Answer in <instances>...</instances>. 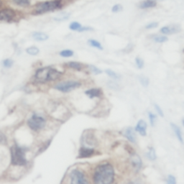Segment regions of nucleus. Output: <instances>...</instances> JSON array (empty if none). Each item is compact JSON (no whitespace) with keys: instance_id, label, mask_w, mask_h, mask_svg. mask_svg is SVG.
Instances as JSON below:
<instances>
[{"instance_id":"obj_20","label":"nucleus","mask_w":184,"mask_h":184,"mask_svg":"<svg viewBox=\"0 0 184 184\" xmlns=\"http://www.w3.org/2000/svg\"><path fill=\"white\" fill-rule=\"evenodd\" d=\"M26 52L27 53H28L29 55H37L40 52V50L39 48H37V47L35 46H32V47H29L26 49Z\"/></svg>"},{"instance_id":"obj_7","label":"nucleus","mask_w":184,"mask_h":184,"mask_svg":"<svg viewBox=\"0 0 184 184\" xmlns=\"http://www.w3.org/2000/svg\"><path fill=\"white\" fill-rule=\"evenodd\" d=\"M71 183L72 184H86L89 183L87 178L82 172L77 169H74L70 173Z\"/></svg>"},{"instance_id":"obj_10","label":"nucleus","mask_w":184,"mask_h":184,"mask_svg":"<svg viewBox=\"0 0 184 184\" xmlns=\"http://www.w3.org/2000/svg\"><path fill=\"white\" fill-rule=\"evenodd\" d=\"M147 125L146 122L142 120H140L137 123L135 130L137 132L142 136H146L147 135Z\"/></svg>"},{"instance_id":"obj_27","label":"nucleus","mask_w":184,"mask_h":184,"mask_svg":"<svg viewBox=\"0 0 184 184\" xmlns=\"http://www.w3.org/2000/svg\"><path fill=\"white\" fill-rule=\"evenodd\" d=\"M81 25L78 22H72L69 25L70 30L73 31H78L81 28Z\"/></svg>"},{"instance_id":"obj_35","label":"nucleus","mask_w":184,"mask_h":184,"mask_svg":"<svg viewBox=\"0 0 184 184\" xmlns=\"http://www.w3.org/2000/svg\"><path fill=\"white\" fill-rule=\"evenodd\" d=\"M154 107H155V110L157 111L158 114L160 116L163 117H164V113H163V112L162 109H161L160 107L159 106L157 105V104H155Z\"/></svg>"},{"instance_id":"obj_14","label":"nucleus","mask_w":184,"mask_h":184,"mask_svg":"<svg viewBox=\"0 0 184 184\" xmlns=\"http://www.w3.org/2000/svg\"><path fill=\"white\" fill-rule=\"evenodd\" d=\"M85 94L87 95L90 99H94L95 98V97H100L101 96H102V92L100 89H96V88H94V89H91L86 91Z\"/></svg>"},{"instance_id":"obj_5","label":"nucleus","mask_w":184,"mask_h":184,"mask_svg":"<svg viewBox=\"0 0 184 184\" xmlns=\"http://www.w3.org/2000/svg\"><path fill=\"white\" fill-rule=\"evenodd\" d=\"M81 86V83L77 81H63V82H60L54 86V89L59 92L63 93H68L77 89Z\"/></svg>"},{"instance_id":"obj_38","label":"nucleus","mask_w":184,"mask_h":184,"mask_svg":"<svg viewBox=\"0 0 184 184\" xmlns=\"http://www.w3.org/2000/svg\"><path fill=\"white\" fill-rule=\"evenodd\" d=\"M158 26V22H151V23H149L148 25L145 26L146 29H152V28H155Z\"/></svg>"},{"instance_id":"obj_3","label":"nucleus","mask_w":184,"mask_h":184,"mask_svg":"<svg viewBox=\"0 0 184 184\" xmlns=\"http://www.w3.org/2000/svg\"><path fill=\"white\" fill-rule=\"evenodd\" d=\"M11 161L12 165L23 166L27 163L25 157V150L17 145L11 147Z\"/></svg>"},{"instance_id":"obj_1","label":"nucleus","mask_w":184,"mask_h":184,"mask_svg":"<svg viewBox=\"0 0 184 184\" xmlns=\"http://www.w3.org/2000/svg\"><path fill=\"white\" fill-rule=\"evenodd\" d=\"M115 170L110 164L97 166L94 173V182L97 184H110L114 182Z\"/></svg>"},{"instance_id":"obj_39","label":"nucleus","mask_w":184,"mask_h":184,"mask_svg":"<svg viewBox=\"0 0 184 184\" xmlns=\"http://www.w3.org/2000/svg\"><path fill=\"white\" fill-rule=\"evenodd\" d=\"M93 30V29L92 27H82L81 26V28L78 30V32H85V31H92Z\"/></svg>"},{"instance_id":"obj_30","label":"nucleus","mask_w":184,"mask_h":184,"mask_svg":"<svg viewBox=\"0 0 184 184\" xmlns=\"http://www.w3.org/2000/svg\"><path fill=\"white\" fill-rule=\"evenodd\" d=\"M89 68L92 71V72L93 74H94L95 75H99L102 73V71L101 69H99V68H97V66H93V65H89Z\"/></svg>"},{"instance_id":"obj_28","label":"nucleus","mask_w":184,"mask_h":184,"mask_svg":"<svg viewBox=\"0 0 184 184\" xmlns=\"http://www.w3.org/2000/svg\"><path fill=\"white\" fill-rule=\"evenodd\" d=\"M139 79H140V82L141 83L142 85L144 86V87H147L150 83L149 79H148L147 77L142 76H140V77L139 78Z\"/></svg>"},{"instance_id":"obj_4","label":"nucleus","mask_w":184,"mask_h":184,"mask_svg":"<svg viewBox=\"0 0 184 184\" xmlns=\"http://www.w3.org/2000/svg\"><path fill=\"white\" fill-rule=\"evenodd\" d=\"M61 6V0H51L39 3L34 9V14H40L55 10Z\"/></svg>"},{"instance_id":"obj_8","label":"nucleus","mask_w":184,"mask_h":184,"mask_svg":"<svg viewBox=\"0 0 184 184\" xmlns=\"http://www.w3.org/2000/svg\"><path fill=\"white\" fill-rule=\"evenodd\" d=\"M130 163H131L132 167L134 171L137 173L142 168V160L138 155H137L135 152H132L131 154V157H130Z\"/></svg>"},{"instance_id":"obj_6","label":"nucleus","mask_w":184,"mask_h":184,"mask_svg":"<svg viewBox=\"0 0 184 184\" xmlns=\"http://www.w3.org/2000/svg\"><path fill=\"white\" fill-rule=\"evenodd\" d=\"M27 125L31 130L34 131H38L45 127L46 125V120L43 117L33 115L27 121Z\"/></svg>"},{"instance_id":"obj_26","label":"nucleus","mask_w":184,"mask_h":184,"mask_svg":"<svg viewBox=\"0 0 184 184\" xmlns=\"http://www.w3.org/2000/svg\"><path fill=\"white\" fill-rule=\"evenodd\" d=\"M153 40L155 42H156V43H163L167 41L168 37L166 36H164V35H157V36L154 37Z\"/></svg>"},{"instance_id":"obj_13","label":"nucleus","mask_w":184,"mask_h":184,"mask_svg":"<svg viewBox=\"0 0 184 184\" xmlns=\"http://www.w3.org/2000/svg\"><path fill=\"white\" fill-rule=\"evenodd\" d=\"M180 28L178 27V25H170V26H165V27H163L160 29V32L163 34H165V35H170V34H174L177 33L180 31Z\"/></svg>"},{"instance_id":"obj_29","label":"nucleus","mask_w":184,"mask_h":184,"mask_svg":"<svg viewBox=\"0 0 184 184\" xmlns=\"http://www.w3.org/2000/svg\"><path fill=\"white\" fill-rule=\"evenodd\" d=\"M135 63H136V66L139 69H142L143 67H144V61L141 58H139V57H137L135 58Z\"/></svg>"},{"instance_id":"obj_16","label":"nucleus","mask_w":184,"mask_h":184,"mask_svg":"<svg viewBox=\"0 0 184 184\" xmlns=\"http://www.w3.org/2000/svg\"><path fill=\"white\" fill-rule=\"evenodd\" d=\"M32 37L37 41H45L49 38V36L44 32H35L32 33Z\"/></svg>"},{"instance_id":"obj_31","label":"nucleus","mask_w":184,"mask_h":184,"mask_svg":"<svg viewBox=\"0 0 184 184\" xmlns=\"http://www.w3.org/2000/svg\"><path fill=\"white\" fill-rule=\"evenodd\" d=\"M68 17H69V14L64 13V14H61L60 15L55 17L54 19L55 21H64L68 19Z\"/></svg>"},{"instance_id":"obj_2","label":"nucleus","mask_w":184,"mask_h":184,"mask_svg":"<svg viewBox=\"0 0 184 184\" xmlns=\"http://www.w3.org/2000/svg\"><path fill=\"white\" fill-rule=\"evenodd\" d=\"M63 73L55 68L51 67H44L39 68L35 74V81L40 84H45L48 81L58 79Z\"/></svg>"},{"instance_id":"obj_34","label":"nucleus","mask_w":184,"mask_h":184,"mask_svg":"<svg viewBox=\"0 0 184 184\" xmlns=\"http://www.w3.org/2000/svg\"><path fill=\"white\" fill-rule=\"evenodd\" d=\"M167 183L168 184H175L176 183V180L175 178L172 175H169L167 178Z\"/></svg>"},{"instance_id":"obj_17","label":"nucleus","mask_w":184,"mask_h":184,"mask_svg":"<svg viewBox=\"0 0 184 184\" xmlns=\"http://www.w3.org/2000/svg\"><path fill=\"white\" fill-rule=\"evenodd\" d=\"M157 4L155 0H145V1H143L140 4L139 7L141 9H147V8H152L155 7Z\"/></svg>"},{"instance_id":"obj_22","label":"nucleus","mask_w":184,"mask_h":184,"mask_svg":"<svg viewBox=\"0 0 184 184\" xmlns=\"http://www.w3.org/2000/svg\"><path fill=\"white\" fill-rule=\"evenodd\" d=\"M105 73L107 74V75H108L110 78L112 79H115V80H118L120 79V76L119 74H117V73H115V71H112L111 69H107L105 71Z\"/></svg>"},{"instance_id":"obj_19","label":"nucleus","mask_w":184,"mask_h":184,"mask_svg":"<svg viewBox=\"0 0 184 184\" xmlns=\"http://www.w3.org/2000/svg\"><path fill=\"white\" fill-rule=\"evenodd\" d=\"M88 43L93 48H97L99 50H103V47H102V44L99 43V41H97V40H94V39H90V40H88Z\"/></svg>"},{"instance_id":"obj_21","label":"nucleus","mask_w":184,"mask_h":184,"mask_svg":"<svg viewBox=\"0 0 184 184\" xmlns=\"http://www.w3.org/2000/svg\"><path fill=\"white\" fill-rule=\"evenodd\" d=\"M147 158L150 160L153 161L155 160L156 159V153H155V149L153 147H150L148 150V152H147Z\"/></svg>"},{"instance_id":"obj_25","label":"nucleus","mask_w":184,"mask_h":184,"mask_svg":"<svg viewBox=\"0 0 184 184\" xmlns=\"http://www.w3.org/2000/svg\"><path fill=\"white\" fill-rule=\"evenodd\" d=\"M148 117H149L150 125L152 127H154L155 125L156 121H157V115L152 113V112H148Z\"/></svg>"},{"instance_id":"obj_37","label":"nucleus","mask_w":184,"mask_h":184,"mask_svg":"<svg viewBox=\"0 0 184 184\" xmlns=\"http://www.w3.org/2000/svg\"><path fill=\"white\" fill-rule=\"evenodd\" d=\"M108 86H109V87L111 88V89H115V90H117V87H118L119 86L118 84H117V83H115V81H110V82H109Z\"/></svg>"},{"instance_id":"obj_24","label":"nucleus","mask_w":184,"mask_h":184,"mask_svg":"<svg viewBox=\"0 0 184 184\" xmlns=\"http://www.w3.org/2000/svg\"><path fill=\"white\" fill-rule=\"evenodd\" d=\"M13 2L17 5L20 6H27L30 4V0H12Z\"/></svg>"},{"instance_id":"obj_32","label":"nucleus","mask_w":184,"mask_h":184,"mask_svg":"<svg viewBox=\"0 0 184 184\" xmlns=\"http://www.w3.org/2000/svg\"><path fill=\"white\" fill-rule=\"evenodd\" d=\"M13 64H14V61L12 59H9V58H7V59L3 61V66L6 68H11L13 66Z\"/></svg>"},{"instance_id":"obj_23","label":"nucleus","mask_w":184,"mask_h":184,"mask_svg":"<svg viewBox=\"0 0 184 184\" xmlns=\"http://www.w3.org/2000/svg\"><path fill=\"white\" fill-rule=\"evenodd\" d=\"M59 55L63 58H69L74 55V51L71 50H63L59 53Z\"/></svg>"},{"instance_id":"obj_36","label":"nucleus","mask_w":184,"mask_h":184,"mask_svg":"<svg viewBox=\"0 0 184 184\" xmlns=\"http://www.w3.org/2000/svg\"><path fill=\"white\" fill-rule=\"evenodd\" d=\"M0 143L2 145L6 144V137L1 132H0Z\"/></svg>"},{"instance_id":"obj_9","label":"nucleus","mask_w":184,"mask_h":184,"mask_svg":"<svg viewBox=\"0 0 184 184\" xmlns=\"http://www.w3.org/2000/svg\"><path fill=\"white\" fill-rule=\"evenodd\" d=\"M15 16V12L10 9H4L0 11V20L9 21L12 20Z\"/></svg>"},{"instance_id":"obj_33","label":"nucleus","mask_w":184,"mask_h":184,"mask_svg":"<svg viewBox=\"0 0 184 184\" xmlns=\"http://www.w3.org/2000/svg\"><path fill=\"white\" fill-rule=\"evenodd\" d=\"M122 6L121 4H115L113 6V7L112 8V11L113 12H119L120 11L122 10Z\"/></svg>"},{"instance_id":"obj_18","label":"nucleus","mask_w":184,"mask_h":184,"mask_svg":"<svg viewBox=\"0 0 184 184\" xmlns=\"http://www.w3.org/2000/svg\"><path fill=\"white\" fill-rule=\"evenodd\" d=\"M67 66L68 67L73 68V69L76 70V71H81L82 70L83 66L82 63H79V62H75V61H71L67 63Z\"/></svg>"},{"instance_id":"obj_40","label":"nucleus","mask_w":184,"mask_h":184,"mask_svg":"<svg viewBox=\"0 0 184 184\" xmlns=\"http://www.w3.org/2000/svg\"><path fill=\"white\" fill-rule=\"evenodd\" d=\"M1 0H0V6H1Z\"/></svg>"},{"instance_id":"obj_11","label":"nucleus","mask_w":184,"mask_h":184,"mask_svg":"<svg viewBox=\"0 0 184 184\" xmlns=\"http://www.w3.org/2000/svg\"><path fill=\"white\" fill-rule=\"evenodd\" d=\"M124 136L132 143H137V136L135 130L131 127L127 128L124 132Z\"/></svg>"},{"instance_id":"obj_15","label":"nucleus","mask_w":184,"mask_h":184,"mask_svg":"<svg viewBox=\"0 0 184 184\" xmlns=\"http://www.w3.org/2000/svg\"><path fill=\"white\" fill-rule=\"evenodd\" d=\"M170 127H171L172 130H173V132H174V133H175V136H176L177 139L180 142L181 144H183V135H182V132H181V130H180V127H179L178 125H176L175 124L172 123V122L170 123Z\"/></svg>"},{"instance_id":"obj_12","label":"nucleus","mask_w":184,"mask_h":184,"mask_svg":"<svg viewBox=\"0 0 184 184\" xmlns=\"http://www.w3.org/2000/svg\"><path fill=\"white\" fill-rule=\"evenodd\" d=\"M95 152L94 149L91 147H83L80 148L78 158H90Z\"/></svg>"}]
</instances>
